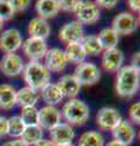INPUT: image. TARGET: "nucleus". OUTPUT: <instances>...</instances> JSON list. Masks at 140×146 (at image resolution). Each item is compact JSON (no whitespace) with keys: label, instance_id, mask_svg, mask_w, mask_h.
<instances>
[{"label":"nucleus","instance_id":"nucleus-32","mask_svg":"<svg viewBox=\"0 0 140 146\" xmlns=\"http://www.w3.org/2000/svg\"><path fill=\"white\" fill-rule=\"evenodd\" d=\"M77 6V0H61L58 1V7L65 12H74Z\"/></svg>","mask_w":140,"mask_h":146},{"label":"nucleus","instance_id":"nucleus-14","mask_svg":"<svg viewBox=\"0 0 140 146\" xmlns=\"http://www.w3.org/2000/svg\"><path fill=\"white\" fill-rule=\"evenodd\" d=\"M124 62V54L119 49H110L104 50L101 56V66L106 72L115 73L123 66Z\"/></svg>","mask_w":140,"mask_h":146},{"label":"nucleus","instance_id":"nucleus-1","mask_svg":"<svg viewBox=\"0 0 140 146\" xmlns=\"http://www.w3.org/2000/svg\"><path fill=\"white\" fill-rule=\"evenodd\" d=\"M140 70L134 66H122L116 76V93L121 98H132L139 90Z\"/></svg>","mask_w":140,"mask_h":146},{"label":"nucleus","instance_id":"nucleus-41","mask_svg":"<svg viewBox=\"0 0 140 146\" xmlns=\"http://www.w3.org/2000/svg\"><path fill=\"white\" fill-rule=\"evenodd\" d=\"M56 146H74L72 143H70V144H61V145H56Z\"/></svg>","mask_w":140,"mask_h":146},{"label":"nucleus","instance_id":"nucleus-33","mask_svg":"<svg viewBox=\"0 0 140 146\" xmlns=\"http://www.w3.org/2000/svg\"><path fill=\"white\" fill-rule=\"evenodd\" d=\"M12 5L15 12H23L29 7L31 1L29 0H16V1H12Z\"/></svg>","mask_w":140,"mask_h":146},{"label":"nucleus","instance_id":"nucleus-30","mask_svg":"<svg viewBox=\"0 0 140 146\" xmlns=\"http://www.w3.org/2000/svg\"><path fill=\"white\" fill-rule=\"evenodd\" d=\"M15 9H13L12 1L9 0H0V18L5 22L10 21L15 16Z\"/></svg>","mask_w":140,"mask_h":146},{"label":"nucleus","instance_id":"nucleus-22","mask_svg":"<svg viewBox=\"0 0 140 146\" xmlns=\"http://www.w3.org/2000/svg\"><path fill=\"white\" fill-rule=\"evenodd\" d=\"M16 105V90L10 84H0V108L11 110Z\"/></svg>","mask_w":140,"mask_h":146},{"label":"nucleus","instance_id":"nucleus-20","mask_svg":"<svg viewBox=\"0 0 140 146\" xmlns=\"http://www.w3.org/2000/svg\"><path fill=\"white\" fill-rule=\"evenodd\" d=\"M39 100V91H35L29 86H23L20 90H16V105L20 107L35 106Z\"/></svg>","mask_w":140,"mask_h":146},{"label":"nucleus","instance_id":"nucleus-40","mask_svg":"<svg viewBox=\"0 0 140 146\" xmlns=\"http://www.w3.org/2000/svg\"><path fill=\"white\" fill-rule=\"evenodd\" d=\"M105 146H124V145H122V144H119V143H117V141L112 140V141H110L108 144H106Z\"/></svg>","mask_w":140,"mask_h":146},{"label":"nucleus","instance_id":"nucleus-36","mask_svg":"<svg viewBox=\"0 0 140 146\" xmlns=\"http://www.w3.org/2000/svg\"><path fill=\"white\" fill-rule=\"evenodd\" d=\"M3 146H28V145H26L23 141L20 140V139H13V140H10V141H6Z\"/></svg>","mask_w":140,"mask_h":146},{"label":"nucleus","instance_id":"nucleus-25","mask_svg":"<svg viewBox=\"0 0 140 146\" xmlns=\"http://www.w3.org/2000/svg\"><path fill=\"white\" fill-rule=\"evenodd\" d=\"M80 45H82V48L87 56L88 55L89 56H99V55L102 54V51H104L98 36L94 34L84 35V38L80 40Z\"/></svg>","mask_w":140,"mask_h":146},{"label":"nucleus","instance_id":"nucleus-21","mask_svg":"<svg viewBox=\"0 0 140 146\" xmlns=\"http://www.w3.org/2000/svg\"><path fill=\"white\" fill-rule=\"evenodd\" d=\"M39 96H42L44 102L49 106H56L64 100V96H62L60 89L57 88L56 83H48L40 90Z\"/></svg>","mask_w":140,"mask_h":146},{"label":"nucleus","instance_id":"nucleus-31","mask_svg":"<svg viewBox=\"0 0 140 146\" xmlns=\"http://www.w3.org/2000/svg\"><path fill=\"white\" fill-rule=\"evenodd\" d=\"M128 115H129V122L132 124H139L140 123V102L139 101L130 105Z\"/></svg>","mask_w":140,"mask_h":146},{"label":"nucleus","instance_id":"nucleus-29","mask_svg":"<svg viewBox=\"0 0 140 146\" xmlns=\"http://www.w3.org/2000/svg\"><path fill=\"white\" fill-rule=\"evenodd\" d=\"M25 124L22 123L20 116H12L7 118V135L11 138H20L25 130Z\"/></svg>","mask_w":140,"mask_h":146},{"label":"nucleus","instance_id":"nucleus-26","mask_svg":"<svg viewBox=\"0 0 140 146\" xmlns=\"http://www.w3.org/2000/svg\"><path fill=\"white\" fill-rule=\"evenodd\" d=\"M78 146H105V139L100 131L88 130L79 136Z\"/></svg>","mask_w":140,"mask_h":146},{"label":"nucleus","instance_id":"nucleus-35","mask_svg":"<svg viewBox=\"0 0 140 146\" xmlns=\"http://www.w3.org/2000/svg\"><path fill=\"white\" fill-rule=\"evenodd\" d=\"M7 135V118L0 116V136Z\"/></svg>","mask_w":140,"mask_h":146},{"label":"nucleus","instance_id":"nucleus-5","mask_svg":"<svg viewBox=\"0 0 140 146\" xmlns=\"http://www.w3.org/2000/svg\"><path fill=\"white\" fill-rule=\"evenodd\" d=\"M74 15L77 17L76 21H78L82 25H94L100 20V7L94 1H85L79 0L77 1V6L74 10Z\"/></svg>","mask_w":140,"mask_h":146},{"label":"nucleus","instance_id":"nucleus-10","mask_svg":"<svg viewBox=\"0 0 140 146\" xmlns=\"http://www.w3.org/2000/svg\"><path fill=\"white\" fill-rule=\"evenodd\" d=\"M67 58L65 51L60 48H52L48 50L44 56V63L43 65L46 67L49 72L60 73L66 70L67 67Z\"/></svg>","mask_w":140,"mask_h":146},{"label":"nucleus","instance_id":"nucleus-17","mask_svg":"<svg viewBox=\"0 0 140 146\" xmlns=\"http://www.w3.org/2000/svg\"><path fill=\"white\" fill-rule=\"evenodd\" d=\"M56 85H57V88L60 89L62 96L68 98V100L74 99L77 95L79 94V90L82 88L80 84L74 78L73 74H65V76L60 77Z\"/></svg>","mask_w":140,"mask_h":146},{"label":"nucleus","instance_id":"nucleus-11","mask_svg":"<svg viewBox=\"0 0 140 146\" xmlns=\"http://www.w3.org/2000/svg\"><path fill=\"white\" fill-rule=\"evenodd\" d=\"M22 35L16 28H9L0 34V50L5 54H15L22 46Z\"/></svg>","mask_w":140,"mask_h":146},{"label":"nucleus","instance_id":"nucleus-15","mask_svg":"<svg viewBox=\"0 0 140 146\" xmlns=\"http://www.w3.org/2000/svg\"><path fill=\"white\" fill-rule=\"evenodd\" d=\"M112 136L117 143L128 146L134 141L137 133H135V128L128 119H122L119 124L112 130Z\"/></svg>","mask_w":140,"mask_h":146},{"label":"nucleus","instance_id":"nucleus-8","mask_svg":"<svg viewBox=\"0 0 140 146\" xmlns=\"http://www.w3.org/2000/svg\"><path fill=\"white\" fill-rule=\"evenodd\" d=\"M121 113L113 107H102L96 113V124L101 130L112 131L122 122Z\"/></svg>","mask_w":140,"mask_h":146},{"label":"nucleus","instance_id":"nucleus-12","mask_svg":"<svg viewBox=\"0 0 140 146\" xmlns=\"http://www.w3.org/2000/svg\"><path fill=\"white\" fill-rule=\"evenodd\" d=\"M61 112L56 106H46L38 110V125L43 130H50L61 123Z\"/></svg>","mask_w":140,"mask_h":146},{"label":"nucleus","instance_id":"nucleus-39","mask_svg":"<svg viewBox=\"0 0 140 146\" xmlns=\"http://www.w3.org/2000/svg\"><path fill=\"white\" fill-rule=\"evenodd\" d=\"M139 60H140V52H134L132 56V63H130V66L139 68Z\"/></svg>","mask_w":140,"mask_h":146},{"label":"nucleus","instance_id":"nucleus-23","mask_svg":"<svg viewBox=\"0 0 140 146\" xmlns=\"http://www.w3.org/2000/svg\"><path fill=\"white\" fill-rule=\"evenodd\" d=\"M96 36H98L99 42H100L104 50H110V49L117 48V44L119 42V35L117 34L111 27L102 28Z\"/></svg>","mask_w":140,"mask_h":146},{"label":"nucleus","instance_id":"nucleus-7","mask_svg":"<svg viewBox=\"0 0 140 146\" xmlns=\"http://www.w3.org/2000/svg\"><path fill=\"white\" fill-rule=\"evenodd\" d=\"M21 48L25 56L29 61H35V62H40V60L44 58L45 54L49 50L46 40H43L39 38H32V36H28L22 43Z\"/></svg>","mask_w":140,"mask_h":146},{"label":"nucleus","instance_id":"nucleus-6","mask_svg":"<svg viewBox=\"0 0 140 146\" xmlns=\"http://www.w3.org/2000/svg\"><path fill=\"white\" fill-rule=\"evenodd\" d=\"M139 21L132 12L124 11L116 15L112 20V27L118 35H129L138 29Z\"/></svg>","mask_w":140,"mask_h":146},{"label":"nucleus","instance_id":"nucleus-24","mask_svg":"<svg viewBox=\"0 0 140 146\" xmlns=\"http://www.w3.org/2000/svg\"><path fill=\"white\" fill-rule=\"evenodd\" d=\"M65 55H66V58H67V62H71V63H74V65H79L85 61V55L84 50L82 48L80 43H71V44H67L66 45V49L64 50Z\"/></svg>","mask_w":140,"mask_h":146},{"label":"nucleus","instance_id":"nucleus-9","mask_svg":"<svg viewBox=\"0 0 140 146\" xmlns=\"http://www.w3.org/2000/svg\"><path fill=\"white\" fill-rule=\"evenodd\" d=\"M84 34V27L78 21L67 22L58 29V39L66 45L71 43H80Z\"/></svg>","mask_w":140,"mask_h":146},{"label":"nucleus","instance_id":"nucleus-19","mask_svg":"<svg viewBox=\"0 0 140 146\" xmlns=\"http://www.w3.org/2000/svg\"><path fill=\"white\" fill-rule=\"evenodd\" d=\"M35 11H37L38 17L45 21L49 18H54L60 11L58 1L56 0H38L35 3Z\"/></svg>","mask_w":140,"mask_h":146},{"label":"nucleus","instance_id":"nucleus-38","mask_svg":"<svg viewBox=\"0 0 140 146\" xmlns=\"http://www.w3.org/2000/svg\"><path fill=\"white\" fill-rule=\"evenodd\" d=\"M34 146H56V144L52 143L50 139H42V140H39Z\"/></svg>","mask_w":140,"mask_h":146},{"label":"nucleus","instance_id":"nucleus-13","mask_svg":"<svg viewBox=\"0 0 140 146\" xmlns=\"http://www.w3.org/2000/svg\"><path fill=\"white\" fill-rule=\"evenodd\" d=\"M25 62L17 54H5L0 60V71L6 77H17L23 72Z\"/></svg>","mask_w":140,"mask_h":146},{"label":"nucleus","instance_id":"nucleus-34","mask_svg":"<svg viewBox=\"0 0 140 146\" xmlns=\"http://www.w3.org/2000/svg\"><path fill=\"white\" fill-rule=\"evenodd\" d=\"M99 7H104V9H113L117 5L116 0H110V1H106V0H98L95 3Z\"/></svg>","mask_w":140,"mask_h":146},{"label":"nucleus","instance_id":"nucleus-42","mask_svg":"<svg viewBox=\"0 0 140 146\" xmlns=\"http://www.w3.org/2000/svg\"><path fill=\"white\" fill-rule=\"evenodd\" d=\"M3 27H4V21L0 18V32H1V29H3Z\"/></svg>","mask_w":140,"mask_h":146},{"label":"nucleus","instance_id":"nucleus-3","mask_svg":"<svg viewBox=\"0 0 140 146\" xmlns=\"http://www.w3.org/2000/svg\"><path fill=\"white\" fill-rule=\"evenodd\" d=\"M61 117L65 118L67 124L70 125H82L89 119L90 110L84 101L79 99H70L61 110Z\"/></svg>","mask_w":140,"mask_h":146},{"label":"nucleus","instance_id":"nucleus-16","mask_svg":"<svg viewBox=\"0 0 140 146\" xmlns=\"http://www.w3.org/2000/svg\"><path fill=\"white\" fill-rule=\"evenodd\" d=\"M49 135H50V140L52 143H55L56 145H61L72 143V140L76 136V133L72 125L61 122L49 130Z\"/></svg>","mask_w":140,"mask_h":146},{"label":"nucleus","instance_id":"nucleus-2","mask_svg":"<svg viewBox=\"0 0 140 146\" xmlns=\"http://www.w3.org/2000/svg\"><path fill=\"white\" fill-rule=\"evenodd\" d=\"M23 79L27 86L35 91H40L48 83H50L51 74L42 62L29 61L23 68Z\"/></svg>","mask_w":140,"mask_h":146},{"label":"nucleus","instance_id":"nucleus-27","mask_svg":"<svg viewBox=\"0 0 140 146\" xmlns=\"http://www.w3.org/2000/svg\"><path fill=\"white\" fill-rule=\"evenodd\" d=\"M43 139V129L39 125H32V127H26L23 133L21 134L20 140H22L26 145L34 146L39 140Z\"/></svg>","mask_w":140,"mask_h":146},{"label":"nucleus","instance_id":"nucleus-18","mask_svg":"<svg viewBox=\"0 0 140 146\" xmlns=\"http://www.w3.org/2000/svg\"><path fill=\"white\" fill-rule=\"evenodd\" d=\"M27 32H28L29 36H32V38H39V39L46 40V38H49V35L51 33V28H50V25L48 23V21L39 17H34L28 22Z\"/></svg>","mask_w":140,"mask_h":146},{"label":"nucleus","instance_id":"nucleus-37","mask_svg":"<svg viewBox=\"0 0 140 146\" xmlns=\"http://www.w3.org/2000/svg\"><path fill=\"white\" fill-rule=\"evenodd\" d=\"M128 5L130 7V10L134 11V12H139L140 11V3L138 0H129L128 1Z\"/></svg>","mask_w":140,"mask_h":146},{"label":"nucleus","instance_id":"nucleus-4","mask_svg":"<svg viewBox=\"0 0 140 146\" xmlns=\"http://www.w3.org/2000/svg\"><path fill=\"white\" fill-rule=\"evenodd\" d=\"M74 78L82 85L90 86L96 84L101 78V71L94 62L84 61L79 65H77L74 70Z\"/></svg>","mask_w":140,"mask_h":146},{"label":"nucleus","instance_id":"nucleus-28","mask_svg":"<svg viewBox=\"0 0 140 146\" xmlns=\"http://www.w3.org/2000/svg\"><path fill=\"white\" fill-rule=\"evenodd\" d=\"M20 118L25 127H32L38 125V108L35 106L29 107H22Z\"/></svg>","mask_w":140,"mask_h":146}]
</instances>
